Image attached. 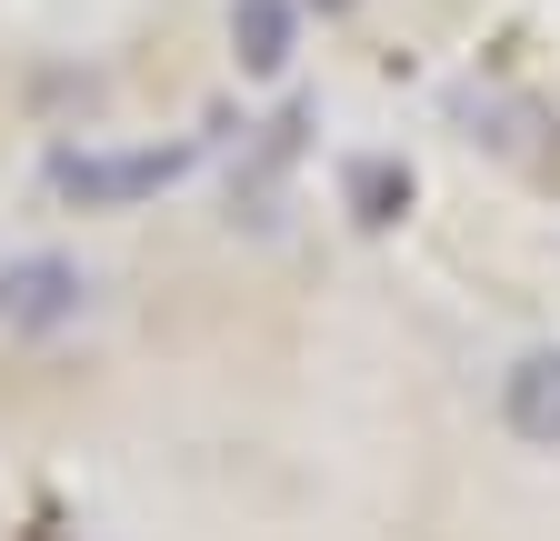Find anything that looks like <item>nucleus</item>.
<instances>
[{"label":"nucleus","instance_id":"f257e3e1","mask_svg":"<svg viewBox=\"0 0 560 541\" xmlns=\"http://www.w3.org/2000/svg\"><path fill=\"white\" fill-rule=\"evenodd\" d=\"M190 171V141H140V151H50V191L81 211H130Z\"/></svg>","mask_w":560,"mask_h":541},{"label":"nucleus","instance_id":"f03ea898","mask_svg":"<svg viewBox=\"0 0 560 541\" xmlns=\"http://www.w3.org/2000/svg\"><path fill=\"white\" fill-rule=\"evenodd\" d=\"M91 311V270L70 251H21L0 261V342H50Z\"/></svg>","mask_w":560,"mask_h":541},{"label":"nucleus","instance_id":"7ed1b4c3","mask_svg":"<svg viewBox=\"0 0 560 541\" xmlns=\"http://www.w3.org/2000/svg\"><path fill=\"white\" fill-rule=\"evenodd\" d=\"M501 422H511V441L560 451V342H540L501 371Z\"/></svg>","mask_w":560,"mask_h":541},{"label":"nucleus","instance_id":"20e7f679","mask_svg":"<svg viewBox=\"0 0 560 541\" xmlns=\"http://www.w3.org/2000/svg\"><path fill=\"white\" fill-rule=\"evenodd\" d=\"M301 50V0H231V60L241 81H280Z\"/></svg>","mask_w":560,"mask_h":541},{"label":"nucleus","instance_id":"39448f33","mask_svg":"<svg viewBox=\"0 0 560 541\" xmlns=\"http://www.w3.org/2000/svg\"><path fill=\"white\" fill-rule=\"evenodd\" d=\"M420 200V181H410V161H390V151H361L340 171V211L361 221V231H400V211Z\"/></svg>","mask_w":560,"mask_h":541},{"label":"nucleus","instance_id":"423d86ee","mask_svg":"<svg viewBox=\"0 0 560 541\" xmlns=\"http://www.w3.org/2000/svg\"><path fill=\"white\" fill-rule=\"evenodd\" d=\"M301 11H320V21H340V11H361V0H301Z\"/></svg>","mask_w":560,"mask_h":541}]
</instances>
